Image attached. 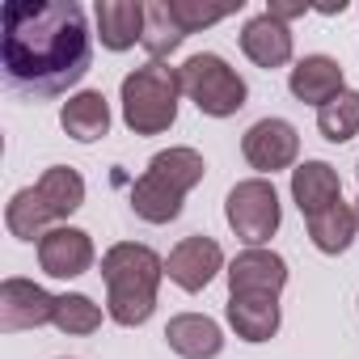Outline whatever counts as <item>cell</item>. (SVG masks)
Wrapping results in <instances>:
<instances>
[{"instance_id":"2","label":"cell","mask_w":359,"mask_h":359,"mask_svg":"<svg viewBox=\"0 0 359 359\" xmlns=\"http://www.w3.org/2000/svg\"><path fill=\"white\" fill-rule=\"evenodd\" d=\"M165 262L156 250L118 241L102 254V279H106V313L118 325H144L156 309V287H161Z\"/></svg>"},{"instance_id":"11","label":"cell","mask_w":359,"mask_h":359,"mask_svg":"<svg viewBox=\"0 0 359 359\" xmlns=\"http://www.w3.org/2000/svg\"><path fill=\"white\" fill-rule=\"evenodd\" d=\"M220 271H224V250L212 237H187L165 258V275L182 292H203Z\"/></svg>"},{"instance_id":"6","label":"cell","mask_w":359,"mask_h":359,"mask_svg":"<svg viewBox=\"0 0 359 359\" xmlns=\"http://www.w3.org/2000/svg\"><path fill=\"white\" fill-rule=\"evenodd\" d=\"M177 81H182V93L208 114V118H229L245 106L250 89L245 81L237 76V68H229V60L203 51V55H191L182 68H177Z\"/></svg>"},{"instance_id":"22","label":"cell","mask_w":359,"mask_h":359,"mask_svg":"<svg viewBox=\"0 0 359 359\" xmlns=\"http://www.w3.org/2000/svg\"><path fill=\"white\" fill-rule=\"evenodd\" d=\"M317 131L330 144H346L351 135H359V93L355 89H342L334 102H325L317 110Z\"/></svg>"},{"instance_id":"1","label":"cell","mask_w":359,"mask_h":359,"mask_svg":"<svg viewBox=\"0 0 359 359\" xmlns=\"http://www.w3.org/2000/svg\"><path fill=\"white\" fill-rule=\"evenodd\" d=\"M5 81L30 97H55L85 81L93 64V34L76 0H13L0 34Z\"/></svg>"},{"instance_id":"10","label":"cell","mask_w":359,"mask_h":359,"mask_svg":"<svg viewBox=\"0 0 359 359\" xmlns=\"http://www.w3.org/2000/svg\"><path fill=\"white\" fill-rule=\"evenodd\" d=\"M241 152L245 161L258 169V173H275V169H287L300 152V135L287 118H258L245 140H241Z\"/></svg>"},{"instance_id":"15","label":"cell","mask_w":359,"mask_h":359,"mask_svg":"<svg viewBox=\"0 0 359 359\" xmlns=\"http://www.w3.org/2000/svg\"><path fill=\"white\" fill-rule=\"evenodd\" d=\"M287 89H292L296 102H309V106L321 110L325 102H334V97L342 93V68H338V60H330V55H304V60L292 68Z\"/></svg>"},{"instance_id":"14","label":"cell","mask_w":359,"mask_h":359,"mask_svg":"<svg viewBox=\"0 0 359 359\" xmlns=\"http://www.w3.org/2000/svg\"><path fill=\"white\" fill-rule=\"evenodd\" d=\"M165 338H169V351L182 355V359H216L224 351L220 325L212 317H203V313H177L165 325Z\"/></svg>"},{"instance_id":"26","label":"cell","mask_w":359,"mask_h":359,"mask_svg":"<svg viewBox=\"0 0 359 359\" xmlns=\"http://www.w3.org/2000/svg\"><path fill=\"white\" fill-rule=\"evenodd\" d=\"M355 216H359V203H355Z\"/></svg>"},{"instance_id":"20","label":"cell","mask_w":359,"mask_h":359,"mask_svg":"<svg viewBox=\"0 0 359 359\" xmlns=\"http://www.w3.org/2000/svg\"><path fill=\"white\" fill-rule=\"evenodd\" d=\"M355 229H359V216L351 203H334L317 216H309V241L321 250V254H342L351 241H355Z\"/></svg>"},{"instance_id":"24","label":"cell","mask_w":359,"mask_h":359,"mask_svg":"<svg viewBox=\"0 0 359 359\" xmlns=\"http://www.w3.org/2000/svg\"><path fill=\"white\" fill-rule=\"evenodd\" d=\"M241 5H216V9H208V5H195V0H169V13H173V22L182 26L187 34H195V30H203V26H216V22H224V18H233Z\"/></svg>"},{"instance_id":"16","label":"cell","mask_w":359,"mask_h":359,"mask_svg":"<svg viewBox=\"0 0 359 359\" xmlns=\"http://www.w3.org/2000/svg\"><path fill=\"white\" fill-rule=\"evenodd\" d=\"M97 39L110 51H127L135 43H144V13L148 5L140 0H97Z\"/></svg>"},{"instance_id":"5","label":"cell","mask_w":359,"mask_h":359,"mask_svg":"<svg viewBox=\"0 0 359 359\" xmlns=\"http://www.w3.org/2000/svg\"><path fill=\"white\" fill-rule=\"evenodd\" d=\"M177 93H182V81H177V68L165 64H144L135 72L123 76V123L135 135H161L173 127L177 118Z\"/></svg>"},{"instance_id":"8","label":"cell","mask_w":359,"mask_h":359,"mask_svg":"<svg viewBox=\"0 0 359 359\" xmlns=\"http://www.w3.org/2000/svg\"><path fill=\"white\" fill-rule=\"evenodd\" d=\"M287 287V262L275 250H241L229 262V296H258V300H279Z\"/></svg>"},{"instance_id":"3","label":"cell","mask_w":359,"mask_h":359,"mask_svg":"<svg viewBox=\"0 0 359 359\" xmlns=\"http://www.w3.org/2000/svg\"><path fill=\"white\" fill-rule=\"evenodd\" d=\"M208 161L195 148H165L148 161L140 182L131 187V212L144 224H169L182 216V199L203 182Z\"/></svg>"},{"instance_id":"13","label":"cell","mask_w":359,"mask_h":359,"mask_svg":"<svg viewBox=\"0 0 359 359\" xmlns=\"http://www.w3.org/2000/svg\"><path fill=\"white\" fill-rule=\"evenodd\" d=\"M292 199H296V208H300L304 220L317 216V212H325V208H334L342 199V182H338L334 165H325V161L296 165L292 169Z\"/></svg>"},{"instance_id":"12","label":"cell","mask_w":359,"mask_h":359,"mask_svg":"<svg viewBox=\"0 0 359 359\" xmlns=\"http://www.w3.org/2000/svg\"><path fill=\"white\" fill-rule=\"evenodd\" d=\"M39 262L51 279H76L93 266V241H89V233L60 224L39 241Z\"/></svg>"},{"instance_id":"25","label":"cell","mask_w":359,"mask_h":359,"mask_svg":"<svg viewBox=\"0 0 359 359\" xmlns=\"http://www.w3.org/2000/svg\"><path fill=\"white\" fill-rule=\"evenodd\" d=\"M304 9H309V5H300V0H271V9H266V13H271L275 22H283V26H287V22H292V18H300Z\"/></svg>"},{"instance_id":"4","label":"cell","mask_w":359,"mask_h":359,"mask_svg":"<svg viewBox=\"0 0 359 359\" xmlns=\"http://www.w3.org/2000/svg\"><path fill=\"white\" fill-rule=\"evenodd\" d=\"M85 203V177L72 165H51L34 187L18 191L5 208V224L18 241H43L51 233V224L60 229V220H68L76 208Z\"/></svg>"},{"instance_id":"18","label":"cell","mask_w":359,"mask_h":359,"mask_svg":"<svg viewBox=\"0 0 359 359\" xmlns=\"http://www.w3.org/2000/svg\"><path fill=\"white\" fill-rule=\"evenodd\" d=\"M60 127H64L76 144L102 140V135L110 131V106H106V97H102L97 89H85V93L68 97L64 110H60Z\"/></svg>"},{"instance_id":"9","label":"cell","mask_w":359,"mask_h":359,"mask_svg":"<svg viewBox=\"0 0 359 359\" xmlns=\"http://www.w3.org/2000/svg\"><path fill=\"white\" fill-rule=\"evenodd\" d=\"M39 325H55V296H47L30 279H5L0 283V330L18 334Z\"/></svg>"},{"instance_id":"23","label":"cell","mask_w":359,"mask_h":359,"mask_svg":"<svg viewBox=\"0 0 359 359\" xmlns=\"http://www.w3.org/2000/svg\"><path fill=\"white\" fill-rule=\"evenodd\" d=\"M102 325V309L81 296V292H68V296H55V330L64 334H93Z\"/></svg>"},{"instance_id":"17","label":"cell","mask_w":359,"mask_h":359,"mask_svg":"<svg viewBox=\"0 0 359 359\" xmlns=\"http://www.w3.org/2000/svg\"><path fill=\"white\" fill-rule=\"evenodd\" d=\"M241 51L258 64V68H283L287 60H292V30L283 26V22H275L271 13H258V18H250L245 22V30H241Z\"/></svg>"},{"instance_id":"7","label":"cell","mask_w":359,"mask_h":359,"mask_svg":"<svg viewBox=\"0 0 359 359\" xmlns=\"http://www.w3.org/2000/svg\"><path fill=\"white\" fill-rule=\"evenodd\" d=\"M224 216H229V229L250 245L258 250L262 241L275 237L283 212H279V195L275 187L266 182V177H245V182H237L224 199Z\"/></svg>"},{"instance_id":"21","label":"cell","mask_w":359,"mask_h":359,"mask_svg":"<svg viewBox=\"0 0 359 359\" xmlns=\"http://www.w3.org/2000/svg\"><path fill=\"white\" fill-rule=\"evenodd\" d=\"M187 43V30L173 22V13H169V0H152L148 5V13H144V51L161 64L165 55H173L177 47Z\"/></svg>"},{"instance_id":"19","label":"cell","mask_w":359,"mask_h":359,"mask_svg":"<svg viewBox=\"0 0 359 359\" xmlns=\"http://www.w3.org/2000/svg\"><path fill=\"white\" fill-rule=\"evenodd\" d=\"M229 325L245 342H266L279 334V300L258 296H229Z\"/></svg>"}]
</instances>
